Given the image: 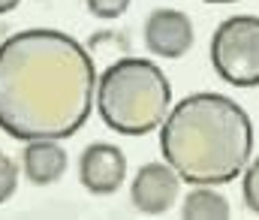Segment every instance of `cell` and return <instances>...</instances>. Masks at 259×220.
<instances>
[{"mask_svg": "<svg viewBox=\"0 0 259 220\" xmlns=\"http://www.w3.org/2000/svg\"><path fill=\"white\" fill-rule=\"evenodd\" d=\"M205 3H235V0H205Z\"/></svg>", "mask_w": 259, "mask_h": 220, "instance_id": "5bb4252c", "label": "cell"}, {"mask_svg": "<svg viewBox=\"0 0 259 220\" xmlns=\"http://www.w3.org/2000/svg\"><path fill=\"white\" fill-rule=\"evenodd\" d=\"M241 196H244V205L259 214V157L244 169V181H241Z\"/></svg>", "mask_w": 259, "mask_h": 220, "instance_id": "30bf717a", "label": "cell"}, {"mask_svg": "<svg viewBox=\"0 0 259 220\" xmlns=\"http://www.w3.org/2000/svg\"><path fill=\"white\" fill-rule=\"evenodd\" d=\"M178 184L181 178L169 163H145L130 184V202L148 217L166 214L178 196Z\"/></svg>", "mask_w": 259, "mask_h": 220, "instance_id": "5b68a950", "label": "cell"}, {"mask_svg": "<svg viewBox=\"0 0 259 220\" xmlns=\"http://www.w3.org/2000/svg\"><path fill=\"white\" fill-rule=\"evenodd\" d=\"M229 214H232L229 202L208 184H196L184 196V205H181V217L187 220H226Z\"/></svg>", "mask_w": 259, "mask_h": 220, "instance_id": "9c48e42d", "label": "cell"}, {"mask_svg": "<svg viewBox=\"0 0 259 220\" xmlns=\"http://www.w3.org/2000/svg\"><path fill=\"white\" fill-rule=\"evenodd\" d=\"M145 46L163 61H178L193 46V21L178 9H157L145 21Z\"/></svg>", "mask_w": 259, "mask_h": 220, "instance_id": "8992f818", "label": "cell"}, {"mask_svg": "<svg viewBox=\"0 0 259 220\" xmlns=\"http://www.w3.org/2000/svg\"><path fill=\"white\" fill-rule=\"evenodd\" d=\"M15 187H18V166L12 157H6L0 151V205L15 193Z\"/></svg>", "mask_w": 259, "mask_h": 220, "instance_id": "8fae6325", "label": "cell"}, {"mask_svg": "<svg viewBox=\"0 0 259 220\" xmlns=\"http://www.w3.org/2000/svg\"><path fill=\"white\" fill-rule=\"evenodd\" d=\"M21 166L30 184L36 187L55 184L66 172V151L58 145V139H33L21 154Z\"/></svg>", "mask_w": 259, "mask_h": 220, "instance_id": "ba28073f", "label": "cell"}, {"mask_svg": "<svg viewBox=\"0 0 259 220\" xmlns=\"http://www.w3.org/2000/svg\"><path fill=\"white\" fill-rule=\"evenodd\" d=\"M18 3H21V0H0V15H3V12H12Z\"/></svg>", "mask_w": 259, "mask_h": 220, "instance_id": "4fadbf2b", "label": "cell"}, {"mask_svg": "<svg viewBox=\"0 0 259 220\" xmlns=\"http://www.w3.org/2000/svg\"><path fill=\"white\" fill-rule=\"evenodd\" d=\"M130 6V0H88V9L97 15V18H118L124 15Z\"/></svg>", "mask_w": 259, "mask_h": 220, "instance_id": "7c38bea8", "label": "cell"}, {"mask_svg": "<svg viewBox=\"0 0 259 220\" xmlns=\"http://www.w3.org/2000/svg\"><path fill=\"white\" fill-rule=\"evenodd\" d=\"M211 64L226 84H259V15H232L211 36Z\"/></svg>", "mask_w": 259, "mask_h": 220, "instance_id": "277c9868", "label": "cell"}, {"mask_svg": "<svg viewBox=\"0 0 259 220\" xmlns=\"http://www.w3.org/2000/svg\"><path fill=\"white\" fill-rule=\"evenodd\" d=\"M97 100V70L75 36L18 30L0 42V130L18 142L69 139Z\"/></svg>", "mask_w": 259, "mask_h": 220, "instance_id": "6da1fadb", "label": "cell"}, {"mask_svg": "<svg viewBox=\"0 0 259 220\" xmlns=\"http://www.w3.org/2000/svg\"><path fill=\"white\" fill-rule=\"evenodd\" d=\"M124 175H127V157L121 148L109 145V142H94L81 151L78 178L84 190L97 196H109L124 184Z\"/></svg>", "mask_w": 259, "mask_h": 220, "instance_id": "52a82bcc", "label": "cell"}, {"mask_svg": "<svg viewBox=\"0 0 259 220\" xmlns=\"http://www.w3.org/2000/svg\"><path fill=\"white\" fill-rule=\"evenodd\" d=\"M163 160L184 184H229L253 151V124L247 112L223 94H190L175 103L160 124Z\"/></svg>", "mask_w": 259, "mask_h": 220, "instance_id": "7a4b0ae2", "label": "cell"}, {"mask_svg": "<svg viewBox=\"0 0 259 220\" xmlns=\"http://www.w3.org/2000/svg\"><path fill=\"white\" fill-rule=\"evenodd\" d=\"M97 109L109 130L145 136L166 121L172 109V84L154 61L121 58L97 81Z\"/></svg>", "mask_w": 259, "mask_h": 220, "instance_id": "3957f363", "label": "cell"}]
</instances>
